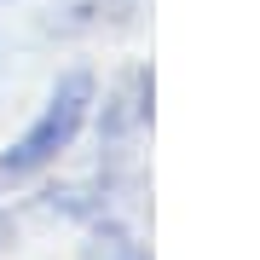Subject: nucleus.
I'll return each mask as SVG.
<instances>
[{"label":"nucleus","mask_w":260,"mask_h":260,"mask_svg":"<svg viewBox=\"0 0 260 260\" xmlns=\"http://www.w3.org/2000/svg\"><path fill=\"white\" fill-rule=\"evenodd\" d=\"M93 93H99L93 70H64V75H58L47 104L35 110V121L0 150V185H23V179L47 174V168L81 139L87 116H93Z\"/></svg>","instance_id":"nucleus-1"},{"label":"nucleus","mask_w":260,"mask_h":260,"mask_svg":"<svg viewBox=\"0 0 260 260\" xmlns=\"http://www.w3.org/2000/svg\"><path fill=\"white\" fill-rule=\"evenodd\" d=\"M99 243H104V237H99ZM93 260H145V249H139L133 237H116V232H110V243H104Z\"/></svg>","instance_id":"nucleus-2"},{"label":"nucleus","mask_w":260,"mask_h":260,"mask_svg":"<svg viewBox=\"0 0 260 260\" xmlns=\"http://www.w3.org/2000/svg\"><path fill=\"white\" fill-rule=\"evenodd\" d=\"M6 225H12V220H6V214H0V243H6Z\"/></svg>","instance_id":"nucleus-3"}]
</instances>
